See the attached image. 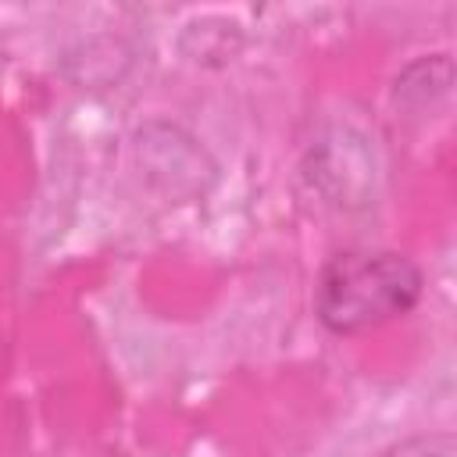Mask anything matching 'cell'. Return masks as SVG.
Here are the masks:
<instances>
[{"instance_id":"6da1fadb","label":"cell","mask_w":457,"mask_h":457,"mask_svg":"<svg viewBox=\"0 0 457 457\" xmlns=\"http://www.w3.org/2000/svg\"><path fill=\"white\" fill-rule=\"evenodd\" d=\"M421 293L425 271L414 257L382 246H353L321 264L314 314L332 336H361L411 314Z\"/></svg>"},{"instance_id":"7a4b0ae2","label":"cell","mask_w":457,"mask_h":457,"mask_svg":"<svg viewBox=\"0 0 457 457\" xmlns=\"http://www.w3.org/2000/svg\"><path fill=\"white\" fill-rule=\"evenodd\" d=\"M300 179L325 207L339 214H361L378 196L375 146L353 125H328L307 143L300 157Z\"/></svg>"},{"instance_id":"3957f363","label":"cell","mask_w":457,"mask_h":457,"mask_svg":"<svg viewBox=\"0 0 457 457\" xmlns=\"http://www.w3.org/2000/svg\"><path fill=\"white\" fill-rule=\"evenodd\" d=\"M132 161L161 200L193 204L218 186V161L186 125L168 118H150L132 132Z\"/></svg>"},{"instance_id":"277c9868","label":"cell","mask_w":457,"mask_h":457,"mask_svg":"<svg viewBox=\"0 0 457 457\" xmlns=\"http://www.w3.org/2000/svg\"><path fill=\"white\" fill-rule=\"evenodd\" d=\"M453 86V61L446 54H425L400 68L393 79V104L403 111H425L439 104Z\"/></svg>"},{"instance_id":"5b68a950","label":"cell","mask_w":457,"mask_h":457,"mask_svg":"<svg viewBox=\"0 0 457 457\" xmlns=\"http://www.w3.org/2000/svg\"><path fill=\"white\" fill-rule=\"evenodd\" d=\"M179 46L196 64H225L243 46V32L228 18H200V21H189L182 29Z\"/></svg>"},{"instance_id":"8992f818","label":"cell","mask_w":457,"mask_h":457,"mask_svg":"<svg viewBox=\"0 0 457 457\" xmlns=\"http://www.w3.org/2000/svg\"><path fill=\"white\" fill-rule=\"evenodd\" d=\"M382 457H457V439L450 432H418L393 443Z\"/></svg>"}]
</instances>
